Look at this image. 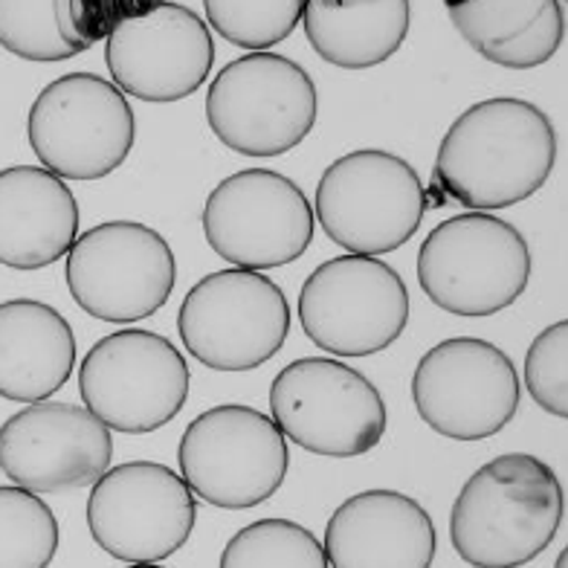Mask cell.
<instances>
[{
  "label": "cell",
  "mask_w": 568,
  "mask_h": 568,
  "mask_svg": "<svg viewBox=\"0 0 568 568\" xmlns=\"http://www.w3.org/2000/svg\"><path fill=\"white\" fill-rule=\"evenodd\" d=\"M557 165V131L528 99L476 102L447 128L433 165L438 203L467 210H508L546 186Z\"/></svg>",
  "instance_id": "cell-1"
},
{
  "label": "cell",
  "mask_w": 568,
  "mask_h": 568,
  "mask_svg": "<svg viewBox=\"0 0 568 568\" xmlns=\"http://www.w3.org/2000/svg\"><path fill=\"white\" fill-rule=\"evenodd\" d=\"M562 514L557 473L528 453H505L464 481L449 514V539L467 566L519 568L551 546Z\"/></svg>",
  "instance_id": "cell-2"
},
{
  "label": "cell",
  "mask_w": 568,
  "mask_h": 568,
  "mask_svg": "<svg viewBox=\"0 0 568 568\" xmlns=\"http://www.w3.org/2000/svg\"><path fill=\"white\" fill-rule=\"evenodd\" d=\"M528 241L510 221L464 212L435 226L418 250V282L435 305L456 316H494L531 282Z\"/></svg>",
  "instance_id": "cell-3"
},
{
  "label": "cell",
  "mask_w": 568,
  "mask_h": 568,
  "mask_svg": "<svg viewBox=\"0 0 568 568\" xmlns=\"http://www.w3.org/2000/svg\"><path fill=\"white\" fill-rule=\"evenodd\" d=\"M418 172L392 151L359 149L322 172L314 217L348 255L395 253L418 232L429 206Z\"/></svg>",
  "instance_id": "cell-4"
},
{
  "label": "cell",
  "mask_w": 568,
  "mask_h": 568,
  "mask_svg": "<svg viewBox=\"0 0 568 568\" xmlns=\"http://www.w3.org/2000/svg\"><path fill=\"white\" fill-rule=\"evenodd\" d=\"M320 97L302 64L287 55L232 59L206 97V122L226 149L244 158H278L302 145L316 125Z\"/></svg>",
  "instance_id": "cell-5"
},
{
  "label": "cell",
  "mask_w": 568,
  "mask_h": 568,
  "mask_svg": "<svg viewBox=\"0 0 568 568\" xmlns=\"http://www.w3.org/2000/svg\"><path fill=\"white\" fill-rule=\"evenodd\" d=\"M270 418L314 456L357 458L381 444L389 415L366 374L343 359L302 357L270 386Z\"/></svg>",
  "instance_id": "cell-6"
},
{
  "label": "cell",
  "mask_w": 568,
  "mask_h": 568,
  "mask_svg": "<svg viewBox=\"0 0 568 568\" xmlns=\"http://www.w3.org/2000/svg\"><path fill=\"white\" fill-rule=\"evenodd\" d=\"M27 136L41 169L61 180H102L128 160L136 140L125 93L97 73H68L30 108Z\"/></svg>",
  "instance_id": "cell-7"
},
{
  "label": "cell",
  "mask_w": 568,
  "mask_h": 568,
  "mask_svg": "<svg viewBox=\"0 0 568 568\" xmlns=\"http://www.w3.org/2000/svg\"><path fill=\"white\" fill-rule=\"evenodd\" d=\"M178 462L197 499L244 510L267 501L284 485L291 453L270 415L244 404H221L186 426Z\"/></svg>",
  "instance_id": "cell-8"
},
{
  "label": "cell",
  "mask_w": 568,
  "mask_h": 568,
  "mask_svg": "<svg viewBox=\"0 0 568 568\" xmlns=\"http://www.w3.org/2000/svg\"><path fill=\"white\" fill-rule=\"evenodd\" d=\"M178 331L203 366L250 372L282 352L291 334V305L282 287L255 270H217L186 293Z\"/></svg>",
  "instance_id": "cell-9"
},
{
  "label": "cell",
  "mask_w": 568,
  "mask_h": 568,
  "mask_svg": "<svg viewBox=\"0 0 568 568\" xmlns=\"http://www.w3.org/2000/svg\"><path fill=\"white\" fill-rule=\"evenodd\" d=\"M186 357L154 331L125 328L99 339L82 359L79 392L84 409L108 429L154 433L189 400Z\"/></svg>",
  "instance_id": "cell-10"
},
{
  "label": "cell",
  "mask_w": 568,
  "mask_h": 568,
  "mask_svg": "<svg viewBox=\"0 0 568 568\" xmlns=\"http://www.w3.org/2000/svg\"><path fill=\"white\" fill-rule=\"evenodd\" d=\"M302 331L322 352L368 357L386 352L409 325V291L395 267L368 255H339L300 291Z\"/></svg>",
  "instance_id": "cell-11"
},
{
  "label": "cell",
  "mask_w": 568,
  "mask_h": 568,
  "mask_svg": "<svg viewBox=\"0 0 568 568\" xmlns=\"http://www.w3.org/2000/svg\"><path fill=\"white\" fill-rule=\"evenodd\" d=\"M70 296L102 322H140L169 302L178 262L169 241L140 221H108L75 239L64 267Z\"/></svg>",
  "instance_id": "cell-12"
},
{
  "label": "cell",
  "mask_w": 568,
  "mask_h": 568,
  "mask_svg": "<svg viewBox=\"0 0 568 568\" xmlns=\"http://www.w3.org/2000/svg\"><path fill=\"white\" fill-rule=\"evenodd\" d=\"M314 206L300 183L270 169H244L221 180L203 206L206 244L239 270L296 262L314 241Z\"/></svg>",
  "instance_id": "cell-13"
},
{
  "label": "cell",
  "mask_w": 568,
  "mask_h": 568,
  "mask_svg": "<svg viewBox=\"0 0 568 568\" xmlns=\"http://www.w3.org/2000/svg\"><path fill=\"white\" fill-rule=\"evenodd\" d=\"M412 400L433 433L453 442H481L516 418L523 386L499 345L453 337L418 359Z\"/></svg>",
  "instance_id": "cell-14"
},
{
  "label": "cell",
  "mask_w": 568,
  "mask_h": 568,
  "mask_svg": "<svg viewBox=\"0 0 568 568\" xmlns=\"http://www.w3.org/2000/svg\"><path fill=\"white\" fill-rule=\"evenodd\" d=\"M195 523V494L165 464H116L90 490V537L102 551L131 566L163 562L178 554Z\"/></svg>",
  "instance_id": "cell-15"
},
{
  "label": "cell",
  "mask_w": 568,
  "mask_h": 568,
  "mask_svg": "<svg viewBox=\"0 0 568 568\" xmlns=\"http://www.w3.org/2000/svg\"><path fill=\"white\" fill-rule=\"evenodd\" d=\"M113 84L140 102H180L210 79L215 41L197 12L183 3H136L113 23L105 44Z\"/></svg>",
  "instance_id": "cell-16"
},
{
  "label": "cell",
  "mask_w": 568,
  "mask_h": 568,
  "mask_svg": "<svg viewBox=\"0 0 568 568\" xmlns=\"http://www.w3.org/2000/svg\"><path fill=\"white\" fill-rule=\"evenodd\" d=\"M111 458V429L84 406L41 400L0 426V470L30 494L93 487Z\"/></svg>",
  "instance_id": "cell-17"
},
{
  "label": "cell",
  "mask_w": 568,
  "mask_h": 568,
  "mask_svg": "<svg viewBox=\"0 0 568 568\" xmlns=\"http://www.w3.org/2000/svg\"><path fill=\"white\" fill-rule=\"evenodd\" d=\"M331 568H433V516L397 490H363L345 499L325 528Z\"/></svg>",
  "instance_id": "cell-18"
},
{
  "label": "cell",
  "mask_w": 568,
  "mask_h": 568,
  "mask_svg": "<svg viewBox=\"0 0 568 568\" xmlns=\"http://www.w3.org/2000/svg\"><path fill=\"white\" fill-rule=\"evenodd\" d=\"M79 239V203L70 186L41 165L0 172V264L41 270Z\"/></svg>",
  "instance_id": "cell-19"
},
{
  "label": "cell",
  "mask_w": 568,
  "mask_h": 568,
  "mask_svg": "<svg viewBox=\"0 0 568 568\" xmlns=\"http://www.w3.org/2000/svg\"><path fill=\"white\" fill-rule=\"evenodd\" d=\"M75 337L53 305L38 300L0 302V397L41 404L70 381Z\"/></svg>",
  "instance_id": "cell-20"
},
{
  "label": "cell",
  "mask_w": 568,
  "mask_h": 568,
  "mask_svg": "<svg viewBox=\"0 0 568 568\" xmlns=\"http://www.w3.org/2000/svg\"><path fill=\"white\" fill-rule=\"evenodd\" d=\"M447 12L458 36L499 68H539L566 41V7L557 0H453Z\"/></svg>",
  "instance_id": "cell-21"
},
{
  "label": "cell",
  "mask_w": 568,
  "mask_h": 568,
  "mask_svg": "<svg viewBox=\"0 0 568 568\" xmlns=\"http://www.w3.org/2000/svg\"><path fill=\"white\" fill-rule=\"evenodd\" d=\"M122 0H0V47L23 61H64L111 36Z\"/></svg>",
  "instance_id": "cell-22"
},
{
  "label": "cell",
  "mask_w": 568,
  "mask_h": 568,
  "mask_svg": "<svg viewBox=\"0 0 568 568\" xmlns=\"http://www.w3.org/2000/svg\"><path fill=\"white\" fill-rule=\"evenodd\" d=\"M305 32L334 68H377L404 47L412 7L406 0H307Z\"/></svg>",
  "instance_id": "cell-23"
},
{
  "label": "cell",
  "mask_w": 568,
  "mask_h": 568,
  "mask_svg": "<svg viewBox=\"0 0 568 568\" xmlns=\"http://www.w3.org/2000/svg\"><path fill=\"white\" fill-rule=\"evenodd\" d=\"M221 568H331L314 531L291 519H258L221 554Z\"/></svg>",
  "instance_id": "cell-24"
},
{
  "label": "cell",
  "mask_w": 568,
  "mask_h": 568,
  "mask_svg": "<svg viewBox=\"0 0 568 568\" xmlns=\"http://www.w3.org/2000/svg\"><path fill=\"white\" fill-rule=\"evenodd\" d=\"M59 551V523L44 499L0 487V568H47Z\"/></svg>",
  "instance_id": "cell-25"
},
{
  "label": "cell",
  "mask_w": 568,
  "mask_h": 568,
  "mask_svg": "<svg viewBox=\"0 0 568 568\" xmlns=\"http://www.w3.org/2000/svg\"><path fill=\"white\" fill-rule=\"evenodd\" d=\"M210 27L230 44L267 53L296 30L305 0H206Z\"/></svg>",
  "instance_id": "cell-26"
},
{
  "label": "cell",
  "mask_w": 568,
  "mask_h": 568,
  "mask_svg": "<svg viewBox=\"0 0 568 568\" xmlns=\"http://www.w3.org/2000/svg\"><path fill=\"white\" fill-rule=\"evenodd\" d=\"M525 386L548 415L568 418V322L560 320L534 337L525 357Z\"/></svg>",
  "instance_id": "cell-27"
},
{
  "label": "cell",
  "mask_w": 568,
  "mask_h": 568,
  "mask_svg": "<svg viewBox=\"0 0 568 568\" xmlns=\"http://www.w3.org/2000/svg\"><path fill=\"white\" fill-rule=\"evenodd\" d=\"M131 568H163V566H158V562H140V566H131Z\"/></svg>",
  "instance_id": "cell-28"
},
{
  "label": "cell",
  "mask_w": 568,
  "mask_h": 568,
  "mask_svg": "<svg viewBox=\"0 0 568 568\" xmlns=\"http://www.w3.org/2000/svg\"><path fill=\"white\" fill-rule=\"evenodd\" d=\"M557 568H566V554H560V560H557Z\"/></svg>",
  "instance_id": "cell-29"
}]
</instances>
